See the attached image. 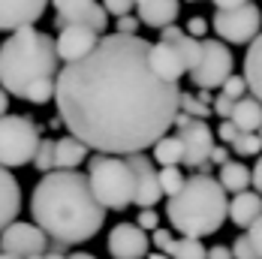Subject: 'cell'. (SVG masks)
<instances>
[{
  "mask_svg": "<svg viewBox=\"0 0 262 259\" xmlns=\"http://www.w3.org/2000/svg\"><path fill=\"white\" fill-rule=\"evenodd\" d=\"M57 118L88 148L127 157L154 148L175 127L181 88L157 76L151 42L108 33L54 78Z\"/></svg>",
  "mask_w": 262,
  "mask_h": 259,
  "instance_id": "cell-1",
  "label": "cell"
},
{
  "mask_svg": "<svg viewBox=\"0 0 262 259\" xmlns=\"http://www.w3.org/2000/svg\"><path fill=\"white\" fill-rule=\"evenodd\" d=\"M30 214L57 247L84 244L105 223V208L97 202L88 175L76 169L46 172L30 193Z\"/></svg>",
  "mask_w": 262,
  "mask_h": 259,
  "instance_id": "cell-2",
  "label": "cell"
},
{
  "mask_svg": "<svg viewBox=\"0 0 262 259\" xmlns=\"http://www.w3.org/2000/svg\"><path fill=\"white\" fill-rule=\"evenodd\" d=\"M57 63L60 57L49 33L36 27L12 30L0 42V88L18 100H27L36 84L57 78Z\"/></svg>",
  "mask_w": 262,
  "mask_h": 259,
  "instance_id": "cell-3",
  "label": "cell"
},
{
  "mask_svg": "<svg viewBox=\"0 0 262 259\" xmlns=\"http://www.w3.org/2000/svg\"><path fill=\"white\" fill-rule=\"evenodd\" d=\"M166 217L184 238H208L229 217V193L208 172L190 175L184 187L166 202Z\"/></svg>",
  "mask_w": 262,
  "mask_h": 259,
  "instance_id": "cell-4",
  "label": "cell"
},
{
  "mask_svg": "<svg viewBox=\"0 0 262 259\" xmlns=\"http://www.w3.org/2000/svg\"><path fill=\"white\" fill-rule=\"evenodd\" d=\"M88 184L97 202L108 211H124L136 202V175L127 157L97 154L88 160Z\"/></svg>",
  "mask_w": 262,
  "mask_h": 259,
  "instance_id": "cell-5",
  "label": "cell"
},
{
  "mask_svg": "<svg viewBox=\"0 0 262 259\" xmlns=\"http://www.w3.org/2000/svg\"><path fill=\"white\" fill-rule=\"evenodd\" d=\"M39 148V124L27 115H3L0 118V166L21 169L33 163Z\"/></svg>",
  "mask_w": 262,
  "mask_h": 259,
  "instance_id": "cell-6",
  "label": "cell"
},
{
  "mask_svg": "<svg viewBox=\"0 0 262 259\" xmlns=\"http://www.w3.org/2000/svg\"><path fill=\"white\" fill-rule=\"evenodd\" d=\"M211 27L220 36V42L244 46L262 33V12L256 3H241L235 9H217L211 18Z\"/></svg>",
  "mask_w": 262,
  "mask_h": 259,
  "instance_id": "cell-7",
  "label": "cell"
},
{
  "mask_svg": "<svg viewBox=\"0 0 262 259\" xmlns=\"http://www.w3.org/2000/svg\"><path fill=\"white\" fill-rule=\"evenodd\" d=\"M232 67H235V57L226 42L202 39V54L187 76L199 91H214V88H223V81L232 76Z\"/></svg>",
  "mask_w": 262,
  "mask_h": 259,
  "instance_id": "cell-8",
  "label": "cell"
},
{
  "mask_svg": "<svg viewBox=\"0 0 262 259\" xmlns=\"http://www.w3.org/2000/svg\"><path fill=\"white\" fill-rule=\"evenodd\" d=\"M175 127H178V139L184 142V166L193 169V172H202L208 169L211 151H214V130L208 127V121L202 118H190L181 115L175 118Z\"/></svg>",
  "mask_w": 262,
  "mask_h": 259,
  "instance_id": "cell-9",
  "label": "cell"
},
{
  "mask_svg": "<svg viewBox=\"0 0 262 259\" xmlns=\"http://www.w3.org/2000/svg\"><path fill=\"white\" fill-rule=\"evenodd\" d=\"M49 250V235L42 232L36 223H21L15 220L12 226H6L0 235V253L18 259H33L42 256Z\"/></svg>",
  "mask_w": 262,
  "mask_h": 259,
  "instance_id": "cell-10",
  "label": "cell"
},
{
  "mask_svg": "<svg viewBox=\"0 0 262 259\" xmlns=\"http://www.w3.org/2000/svg\"><path fill=\"white\" fill-rule=\"evenodd\" d=\"M57 21L54 25H84L94 27L97 33H103L108 27V12L103 9L100 0H52Z\"/></svg>",
  "mask_w": 262,
  "mask_h": 259,
  "instance_id": "cell-11",
  "label": "cell"
},
{
  "mask_svg": "<svg viewBox=\"0 0 262 259\" xmlns=\"http://www.w3.org/2000/svg\"><path fill=\"white\" fill-rule=\"evenodd\" d=\"M151 247V235L145 229H139L136 223H118L112 226L108 241H105V250L112 259H148Z\"/></svg>",
  "mask_w": 262,
  "mask_h": 259,
  "instance_id": "cell-12",
  "label": "cell"
},
{
  "mask_svg": "<svg viewBox=\"0 0 262 259\" xmlns=\"http://www.w3.org/2000/svg\"><path fill=\"white\" fill-rule=\"evenodd\" d=\"M97 42H100V33H97L94 27L60 25V27H57L54 49H57V57H60L63 63H76V60H81V57L91 52Z\"/></svg>",
  "mask_w": 262,
  "mask_h": 259,
  "instance_id": "cell-13",
  "label": "cell"
},
{
  "mask_svg": "<svg viewBox=\"0 0 262 259\" xmlns=\"http://www.w3.org/2000/svg\"><path fill=\"white\" fill-rule=\"evenodd\" d=\"M127 163H130L133 175H136V202L133 205L154 208L163 199V190H160V172L154 169L151 157H145L139 151V154H127Z\"/></svg>",
  "mask_w": 262,
  "mask_h": 259,
  "instance_id": "cell-14",
  "label": "cell"
},
{
  "mask_svg": "<svg viewBox=\"0 0 262 259\" xmlns=\"http://www.w3.org/2000/svg\"><path fill=\"white\" fill-rule=\"evenodd\" d=\"M52 0H0V30H21L33 27V21L46 12Z\"/></svg>",
  "mask_w": 262,
  "mask_h": 259,
  "instance_id": "cell-15",
  "label": "cell"
},
{
  "mask_svg": "<svg viewBox=\"0 0 262 259\" xmlns=\"http://www.w3.org/2000/svg\"><path fill=\"white\" fill-rule=\"evenodd\" d=\"M18 211H21V184L9 169L0 166V235L6 226L15 223Z\"/></svg>",
  "mask_w": 262,
  "mask_h": 259,
  "instance_id": "cell-16",
  "label": "cell"
},
{
  "mask_svg": "<svg viewBox=\"0 0 262 259\" xmlns=\"http://www.w3.org/2000/svg\"><path fill=\"white\" fill-rule=\"evenodd\" d=\"M136 9H139L136 18H139L142 25L154 27V30H163V27H169L175 18H178L181 0H139Z\"/></svg>",
  "mask_w": 262,
  "mask_h": 259,
  "instance_id": "cell-17",
  "label": "cell"
},
{
  "mask_svg": "<svg viewBox=\"0 0 262 259\" xmlns=\"http://www.w3.org/2000/svg\"><path fill=\"white\" fill-rule=\"evenodd\" d=\"M151 63H154V70H157L160 78H166V81H172V84H178V78L187 73V67H184L181 54L175 46H169V42H151Z\"/></svg>",
  "mask_w": 262,
  "mask_h": 259,
  "instance_id": "cell-18",
  "label": "cell"
},
{
  "mask_svg": "<svg viewBox=\"0 0 262 259\" xmlns=\"http://www.w3.org/2000/svg\"><path fill=\"white\" fill-rule=\"evenodd\" d=\"M262 217V196L259 193H253V190H244V193H235L232 196V202H229V220L241 226V229H247L253 220H259Z\"/></svg>",
  "mask_w": 262,
  "mask_h": 259,
  "instance_id": "cell-19",
  "label": "cell"
},
{
  "mask_svg": "<svg viewBox=\"0 0 262 259\" xmlns=\"http://www.w3.org/2000/svg\"><path fill=\"white\" fill-rule=\"evenodd\" d=\"M84 157H88V145L79 142L76 136H60V139H54V166L57 169H76L84 163Z\"/></svg>",
  "mask_w": 262,
  "mask_h": 259,
  "instance_id": "cell-20",
  "label": "cell"
},
{
  "mask_svg": "<svg viewBox=\"0 0 262 259\" xmlns=\"http://www.w3.org/2000/svg\"><path fill=\"white\" fill-rule=\"evenodd\" d=\"M229 121L238 127V133H259L262 103L256 97H241V100H235V109H232V118Z\"/></svg>",
  "mask_w": 262,
  "mask_h": 259,
  "instance_id": "cell-21",
  "label": "cell"
},
{
  "mask_svg": "<svg viewBox=\"0 0 262 259\" xmlns=\"http://www.w3.org/2000/svg\"><path fill=\"white\" fill-rule=\"evenodd\" d=\"M244 81H247V91L262 103V33L247 46V54H244Z\"/></svg>",
  "mask_w": 262,
  "mask_h": 259,
  "instance_id": "cell-22",
  "label": "cell"
},
{
  "mask_svg": "<svg viewBox=\"0 0 262 259\" xmlns=\"http://www.w3.org/2000/svg\"><path fill=\"white\" fill-rule=\"evenodd\" d=\"M220 187L226 190V193H244L250 184H253V172L244 166V163H238V160H229V163H223L220 166Z\"/></svg>",
  "mask_w": 262,
  "mask_h": 259,
  "instance_id": "cell-23",
  "label": "cell"
},
{
  "mask_svg": "<svg viewBox=\"0 0 262 259\" xmlns=\"http://www.w3.org/2000/svg\"><path fill=\"white\" fill-rule=\"evenodd\" d=\"M154 160L160 166H181L184 160V142L178 136H163L154 145Z\"/></svg>",
  "mask_w": 262,
  "mask_h": 259,
  "instance_id": "cell-24",
  "label": "cell"
},
{
  "mask_svg": "<svg viewBox=\"0 0 262 259\" xmlns=\"http://www.w3.org/2000/svg\"><path fill=\"white\" fill-rule=\"evenodd\" d=\"M166 256L169 259H208V250H205V244L199 238H184L181 235V238H175L169 244Z\"/></svg>",
  "mask_w": 262,
  "mask_h": 259,
  "instance_id": "cell-25",
  "label": "cell"
},
{
  "mask_svg": "<svg viewBox=\"0 0 262 259\" xmlns=\"http://www.w3.org/2000/svg\"><path fill=\"white\" fill-rule=\"evenodd\" d=\"M211 94L208 91H202V94H187V91H181V115H190V118H208L211 112Z\"/></svg>",
  "mask_w": 262,
  "mask_h": 259,
  "instance_id": "cell-26",
  "label": "cell"
},
{
  "mask_svg": "<svg viewBox=\"0 0 262 259\" xmlns=\"http://www.w3.org/2000/svg\"><path fill=\"white\" fill-rule=\"evenodd\" d=\"M184 181H187V178L181 175L178 166H163V169H160V190H163V196L172 199V196L184 187Z\"/></svg>",
  "mask_w": 262,
  "mask_h": 259,
  "instance_id": "cell-27",
  "label": "cell"
},
{
  "mask_svg": "<svg viewBox=\"0 0 262 259\" xmlns=\"http://www.w3.org/2000/svg\"><path fill=\"white\" fill-rule=\"evenodd\" d=\"M232 151H235L238 157H256L262 151L259 133H238V139L232 142Z\"/></svg>",
  "mask_w": 262,
  "mask_h": 259,
  "instance_id": "cell-28",
  "label": "cell"
},
{
  "mask_svg": "<svg viewBox=\"0 0 262 259\" xmlns=\"http://www.w3.org/2000/svg\"><path fill=\"white\" fill-rule=\"evenodd\" d=\"M33 166L39 172H52L54 169V139H39V148L33 157Z\"/></svg>",
  "mask_w": 262,
  "mask_h": 259,
  "instance_id": "cell-29",
  "label": "cell"
},
{
  "mask_svg": "<svg viewBox=\"0 0 262 259\" xmlns=\"http://www.w3.org/2000/svg\"><path fill=\"white\" fill-rule=\"evenodd\" d=\"M220 91H223V97H229V100H241V97H247V81H244V76H235V73H232V76L223 81Z\"/></svg>",
  "mask_w": 262,
  "mask_h": 259,
  "instance_id": "cell-30",
  "label": "cell"
},
{
  "mask_svg": "<svg viewBox=\"0 0 262 259\" xmlns=\"http://www.w3.org/2000/svg\"><path fill=\"white\" fill-rule=\"evenodd\" d=\"M232 259H256V250H253L247 235H238L232 241Z\"/></svg>",
  "mask_w": 262,
  "mask_h": 259,
  "instance_id": "cell-31",
  "label": "cell"
},
{
  "mask_svg": "<svg viewBox=\"0 0 262 259\" xmlns=\"http://www.w3.org/2000/svg\"><path fill=\"white\" fill-rule=\"evenodd\" d=\"M136 226L145 229V232H154V229L160 226V214L154 211V208H142L139 217H136Z\"/></svg>",
  "mask_w": 262,
  "mask_h": 259,
  "instance_id": "cell-32",
  "label": "cell"
},
{
  "mask_svg": "<svg viewBox=\"0 0 262 259\" xmlns=\"http://www.w3.org/2000/svg\"><path fill=\"white\" fill-rule=\"evenodd\" d=\"M232 109H235V100H229V97H223V94H217L214 103H211V112H214L217 118H223V121L232 118Z\"/></svg>",
  "mask_w": 262,
  "mask_h": 259,
  "instance_id": "cell-33",
  "label": "cell"
},
{
  "mask_svg": "<svg viewBox=\"0 0 262 259\" xmlns=\"http://www.w3.org/2000/svg\"><path fill=\"white\" fill-rule=\"evenodd\" d=\"M103 3V9L108 12V15H130V9H133V0H100Z\"/></svg>",
  "mask_w": 262,
  "mask_h": 259,
  "instance_id": "cell-34",
  "label": "cell"
},
{
  "mask_svg": "<svg viewBox=\"0 0 262 259\" xmlns=\"http://www.w3.org/2000/svg\"><path fill=\"white\" fill-rule=\"evenodd\" d=\"M172 241H175V235L169 232V229H163V226H157V229H154V232H151V244H154V247H157L160 253H166V250H169V244H172Z\"/></svg>",
  "mask_w": 262,
  "mask_h": 259,
  "instance_id": "cell-35",
  "label": "cell"
},
{
  "mask_svg": "<svg viewBox=\"0 0 262 259\" xmlns=\"http://www.w3.org/2000/svg\"><path fill=\"white\" fill-rule=\"evenodd\" d=\"M247 238H250V244H253V250H256V259H262V217L247 226Z\"/></svg>",
  "mask_w": 262,
  "mask_h": 259,
  "instance_id": "cell-36",
  "label": "cell"
},
{
  "mask_svg": "<svg viewBox=\"0 0 262 259\" xmlns=\"http://www.w3.org/2000/svg\"><path fill=\"white\" fill-rule=\"evenodd\" d=\"M208 18H202V15H193L190 21H187V33L193 36V39H199V36H205V30H208Z\"/></svg>",
  "mask_w": 262,
  "mask_h": 259,
  "instance_id": "cell-37",
  "label": "cell"
},
{
  "mask_svg": "<svg viewBox=\"0 0 262 259\" xmlns=\"http://www.w3.org/2000/svg\"><path fill=\"white\" fill-rule=\"evenodd\" d=\"M139 18L136 15H121L118 18V33H127V36H136V30H139Z\"/></svg>",
  "mask_w": 262,
  "mask_h": 259,
  "instance_id": "cell-38",
  "label": "cell"
},
{
  "mask_svg": "<svg viewBox=\"0 0 262 259\" xmlns=\"http://www.w3.org/2000/svg\"><path fill=\"white\" fill-rule=\"evenodd\" d=\"M217 136H220L226 145H232V142L238 139V127L232 124V121H223V124H220V130H217Z\"/></svg>",
  "mask_w": 262,
  "mask_h": 259,
  "instance_id": "cell-39",
  "label": "cell"
},
{
  "mask_svg": "<svg viewBox=\"0 0 262 259\" xmlns=\"http://www.w3.org/2000/svg\"><path fill=\"white\" fill-rule=\"evenodd\" d=\"M208 259H232V247L229 244H214V247H208Z\"/></svg>",
  "mask_w": 262,
  "mask_h": 259,
  "instance_id": "cell-40",
  "label": "cell"
},
{
  "mask_svg": "<svg viewBox=\"0 0 262 259\" xmlns=\"http://www.w3.org/2000/svg\"><path fill=\"white\" fill-rule=\"evenodd\" d=\"M208 163H217V166L229 163V151H226V148H217V145H214V151H211V160H208Z\"/></svg>",
  "mask_w": 262,
  "mask_h": 259,
  "instance_id": "cell-41",
  "label": "cell"
},
{
  "mask_svg": "<svg viewBox=\"0 0 262 259\" xmlns=\"http://www.w3.org/2000/svg\"><path fill=\"white\" fill-rule=\"evenodd\" d=\"M253 187H256V193L262 196V157L256 160V166H253Z\"/></svg>",
  "mask_w": 262,
  "mask_h": 259,
  "instance_id": "cell-42",
  "label": "cell"
},
{
  "mask_svg": "<svg viewBox=\"0 0 262 259\" xmlns=\"http://www.w3.org/2000/svg\"><path fill=\"white\" fill-rule=\"evenodd\" d=\"M217 3V9H235L241 3H253V0H214Z\"/></svg>",
  "mask_w": 262,
  "mask_h": 259,
  "instance_id": "cell-43",
  "label": "cell"
},
{
  "mask_svg": "<svg viewBox=\"0 0 262 259\" xmlns=\"http://www.w3.org/2000/svg\"><path fill=\"white\" fill-rule=\"evenodd\" d=\"M6 112H9V94H6V91L0 88V118H3Z\"/></svg>",
  "mask_w": 262,
  "mask_h": 259,
  "instance_id": "cell-44",
  "label": "cell"
},
{
  "mask_svg": "<svg viewBox=\"0 0 262 259\" xmlns=\"http://www.w3.org/2000/svg\"><path fill=\"white\" fill-rule=\"evenodd\" d=\"M42 259H70V256H63V247H54V250H46Z\"/></svg>",
  "mask_w": 262,
  "mask_h": 259,
  "instance_id": "cell-45",
  "label": "cell"
},
{
  "mask_svg": "<svg viewBox=\"0 0 262 259\" xmlns=\"http://www.w3.org/2000/svg\"><path fill=\"white\" fill-rule=\"evenodd\" d=\"M70 259H97L94 253H84V250H79V253H70Z\"/></svg>",
  "mask_w": 262,
  "mask_h": 259,
  "instance_id": "cell-46",
  "label": "cell"
},
{
  "mask_svg": "<svg viewBox=\"0 0 262 259\" xmlns=\"http://www.w3.org/2000/svg\"><path fill=\"white\" fill-rule=\"evenodd\" d=\"M148 259H169L166 253H160V250H154V253H148Z\"/></svg>",
  "mask_w": 262,
  "mask_h": 259,
  "instance_id": "cell-47",
  "label": "cell"
},
{
  "mask_svg": "<svg viewBox=\"0 0 262 259\" xmlns=\"http://www.w3.org/2000/svg\"><path fill=\"white\" fill-rule=\"evenodd\" d=\"M0 259H18V256H6V253H0Z\"/></svg>",
  "mask_w": 262,
  "mask_h": 259,
  "instance_id": "cell-48",
  "label": "cell"
},
{
  "mask_svg": "<svg viewBox=\"0 0 262 259\" xmlns=\"http://www.w3.org/2000/svg\"><path fill=\"white\" fill-rule=\"evenodd\" d=\"M259 139H262V127H259Z\"/></svg>",
  "mask_w": 262,
  "mask_h": 259,
  "instance_id": "cell-49",
  "label": "cell"
},
{
  "mask_svg": "<svg viewBox=\"0 0 262 259\" xmlns=\"http://www.w3.org/2000/svg\"><path fill=\"white\" fill-rule=\"evenodd\" d=\"M190 3H199V0H190Z\"/></svg>",
  "mask_w": 262,
  "mask_h": 259,
  "instance_id": "cell-50",
  "label": "cell"
},
{
  "mask_svg": "<svg viewBox=\"0 0 262 259\" xmlns=\"http://www.w3.org/2000/svg\"><path fill=\"white\" fill-rule=\"evenodd\" d=\"M133 3H139V0H133Z\"/></svg>",
  "mask_w": 262,
  "mask_h": 259,
  "instance_id": "cell-51",
  "label": "cell"
}]
</instances>
